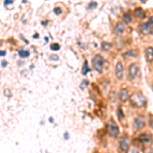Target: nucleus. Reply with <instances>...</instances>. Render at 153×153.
Masks as SVG:
<instances>
[{
  "mask_svg": "<svg viewBox=\"0 0 153 153\" xmlns=\"http://www.w3.org/2000/svg\"><path fill=\"white\" fill-rule=\"evenodd\" d=\"M149 126H150V128L153 130V120H150V123H149Z\"/></svg>",
  "mask_w": 153,
  "mask_h": 153,
  "instance_id": "25",
  "label": "nucleus"
},
{
  "mask_svg": "<svg viewBox=\"0 0 153 153\" xmlns=\"http://www.w3.org/2000/svg\"><path fill=\"white\" fill-rule=\"evenodd\" d=\"M138 74H139L138 65H136V63H132L129 68V79H130V81H134Z\"/></svg>",
  "mask_w": 153,
  "mask_h": 153,
  "instance_id": "6",
  "label": "nucleus"
},
{
  "mask_svg": "<svg viewBox=\"0 0 153 153\" xmlns=\"http://www.w3.org/2000/svg\"><path fill=\"white\" fill-rule=\"evenodd\" d=\"M139 30L141 32V34H144V35H151V34H153V16L148 19L147 23L140 25Z\"/></svg>",
  "mask_w": 153,
  "mask_h": 153,
  "instance_id": "2",
  "label": "nucleus"
},
{
  "mask_svg": "<svg viewBox=\"0 0 153 153\" xmlns=\"http://www.w3.org/2000/svg\"><path fill=\"white\" fill-rule=\"evenodd\" d=\"M145 57L148 62H152L153 61V48L152 47H147L145 50Z\"/></svg>",
  "mask_w": 153,
  "mask_h": 153,
  "instance_id": "9",
  "label": "nucleus"
},
{
  "mask_svg": "<svg viewBox=\"0 0 153 153\" xmlns=\"http://www.w3.org/2000/svg\"><path fill=\"white\" fill-rule=\"evenodd\" d=\"M130 103L135 108H143L146 105V98L141 92L133 93L130 96Z\"/></svg>",
  "mask_w": 153,
  "mask_h": 153,
  "instance_id": "1",
  "label": "nucleus"
},
{
  "mask_svg": "<svg viewBox=\"0 0 153 153\" xmlns=\"http://www.w3.org/2000/svg\"><path fill=\"white\" fill-rule=\"evenodd\" d=\"M107 128H108V135L112 138L117 137L118 135V133H120V129H118L117 125L115 124V122L112 120V118H110L109 122H108Z\"/></svg>",
  "mask_w": 153,
  "mask_h": 153,
  "instance_id": "5",
  "label": "nucleus"
},
{
  "mask_svg": "<svg viewBox=\"0 0 153 153\" xmlns=\"http://www.w3.org/2000/svg\"><path fill=\"white\" fill-rule=\"evenodd\" d=\"M124 21L126 22V23H130L131 21H132V18H131V14H130V12H127V13H125L124 14Z\"/></svg>",
  "mask_w": 153,
  "mask_h": 153,
  "instance_id": "18",
  "label": "nucleus"
},
{
  "mask_svg": "<svg viewBox=\"0 0 153 153\" xmlns=\"http://www.w3.org/2000/svg\"><path fill=\"white\" fill-rule=\"evenodd\" d=\"M143 127H144V117L142 115H139L134 120V128L137 131H140Z\"/></svg>",
  "mask_w": 153,
  "mask_h": 153,
  "instance_id": "8",
  "label": "nucleus"
},
{
  "mask_svg": "<svg viewBox=\"0 0 153 153\" xmlns=\"http://www.w3.org/2000/svg\"><path fill=\"white\" fill-rule=\"evenodd\" d=\"M50 59H51V60H58V57H57V56H56V55H51L50 56Z\"/></svg>",
  "mask_w": 153,
  "mask_h": 153,
  "instance_id": "22",
  "label": "nucleus"
},
{
  "mask_svg": "<svg viewBox=\"0 0 153 153\" xmlns=\"http://www.w3.org/2000/svg\"><path fill=\"white\" fill-rule=\"evenodd\" d=\"M118 98L122 102H126L128 99V89H122L118 93Z\"/></svg>",
  "mask_w": 153,
  "mask_h": 153,
  "instance_id": "11",
  "label": "nucleus"
},
{
  "mask_svg": "<svg viewBox=\"0 0 153 153\" xmlns=\"http://www.w3.org/2000/svg\"><path fill=\"white\" fill-rule=\"evenodd\" d=\"M101 48H102V50H104V51H108L110 48H111V44L107 43V42H103L102 45H101Z\"/></svg>",
  "mask_w": 153,
  "mask_h": 153,
  "instance_id": "16",
  "label": "nucleus"
},
{
  "mask_svg": "<svg viewBox=\"0 0 153 153\" xmlns=\"http://www.w3.org/2000/svg\"><path fill=\"white\" fill-rule=\"evenodd\" d=\"M138 140L143 142V143H147V144H149V143L152 142L151 136H149L148 134H141L139 137H138Z\"/></svg>",
  "mask_w": 153,
  "mask_h": 153,
  "instance_id": "10",
  "label": "nucleus"
},
{
  "mask_svg": "<svg viewBox=\"0 0 153 153\" xmlns=\"http://www.w3.org/2000/svg\"><path fill=\"white\" fill-rule=\"evenodd\" d=\"M12 2H13V1H11V0H6V1L4 2V5H8V4H12Z\"/></svg>",
  "mask_w": 153,
  "mask_h": 153,
  "instance_id": "23",
  "label": "nucleus"
},
{
  "mask_svg": "<svg viewBox=\"0 0 153 153\" xmlns=\"http://www.w3.org/2000/svg\"><path fill=\"white\" fill-rule=\"evenodd\" d=\"M135 16H136V18H138V19H144L145 18V12L143 11L142 8L138 7V8L135 9Z\"/></svg>",
  "mask_w": 153,
  "mask_h": 153,
  "instance_id": "13",
  "label": "nucleus"
},
{
  "mask_svg": "<svg viewBox=\"0 0 153 153\" xmlns=\"http://www.w3.org/2000/svg\"><path fill=\"white\" fill-rule=\"evenodd\" d=\"M5 51H1V56H4V55H5Z\"/></svg>",
  "mask_w": 153,
  "mask_h": 153,
  "instance_id": "26",
  "label": "nucleus"
},
{
  "mask_svg": "<svg viewBox=\"0 0 153 153\" xmlns=\"http://www.w3.org/2000/svg\"><path fill=\"white\" fill-rule=\"evenodd\" d=\"M132 153H139V152H138V150H132Z\"/></svg>",
  "mask_w": 153,
  "mask_h": 153,
  "instance_id": "27",
  "label": "nucleus"
},
{
  "mask_svg": "<svg viewBox=\"0 0 153 153\" xmlns=\"http://www.w3.org/2000/svg\"><path fill=\"white\" fill-rule=\"evenodd\" d=\"M115 76H117V80H123V78H124V66H123V63L120 62V61H118L117 63V65H115Z\"/></svg>",
  "mask_w": 153,
  "mask_h": 153,
  "instance_id": "7",
  "label": "nucleus"
},
{
  "mask_svg": "<svg viewBox=\"0 0 153 153\" xmlns=\"http://www.w3.org/2000/svg\"><path fill=\"white\" fill-rule=\"evenodd\" d=\"M1 65H2V66H3V68H5V66L7 65V62H6V61H5V60H2Z\"/></svg>",
  "mask_w": 153,
  "mask_h": 153,
  "instance_id": "24",
  "label": "nucleus"
},
{
  "mask_svg": "<svg viewBox=\"0 0 153 153\" xmlns=\"http://www.w3.org/2000/svg\"><path fill=\"white\" fill-rule=\"evenodd\" d=\"M124 31H125L124 24L120 23V22H118V23L115 24V26H114V33L115 34H122Z\"/></svg>",
  "mask_w": 153,
  "mask_h": 153,
  "instance_id": "12",
  "label": "nucleus"
},
{
  "mask_svg": "<svg viewBox=\"0 0 153 153\" xmlns=\"http://www.w3.org/2000/svg\"><path fill=\"white\" fill-rule=\"evenodd\" d=\"M89 71H90V70H89L88 62H87V60H85V61H84V66H83V70H82V75L86 76L89 73Z\"/></svg>",
  "mask_w": 153,
  "mask_h": 153,
  "instance_id": "15",
  "label": "nucleus"
},
{
  "mask_svg": "<svg viewBox=\"0 0 153 153\" xmlns=\"http://www.w3.org/2000/svg\"><path fill=\"white\" fill-rule=\"evenodd\" d=\"M54 12H55L56 14H60L61 13V9L59 8V7H55V8H54Z\"/></svg>",
  "mask_w": 153,
  "mask_h": 153,
  "instance_id": "20",
  "label": "nucleus"
},
{
  "mask_svg": "<svg viewBox=\"0 0 153 153\" xmlns=\"http://www.w3.org/2000/svg\"><path fill=\"white\" fill-rule=\"evenodd\" d=\"M117 117H118V120H122L123 118H124V112H123L122 108H120V107H117Z\"/></svg>",
  "mask_w": 153,
  "mask_h": 153,
  "instance_id": "17",
  "label": "nucleus"
},
{
  "mask_svg": "<svg viewBox=\"0 0 153 153\" xmlns=\"http://www.w3.org/2000/svg\"><path fill=\"white\" fill-rule=\"evenodd\" d=\"M129 140H128V136L124 135L120 137V143H118V150L120 153H127L129 151Z\"/></svg>",
  "mask_w": 153,
  "mask_h": 153,
  "instance_id": "4",
  "label": "nucleus"
},
{
  "mask_svg": "<svg viewBox=\"0 0 153 153\" xmlns=\"http://www.w3.org/2000/svg\"><path fill=\"white\" fill-rule=\"evenodd\" d=\"M50 48H51V50H53V51H58L59 49H60V46H59L58 43H53L50 45Z\"/></svg>",
  "mask_w": 153,
  "mask_h": 153,
  "instance_id": "19",
  "label": "nucleus"
},
{
  "mask_svg": "<svg viewBox=\"0 0 153 153\" xmlns=\"http://www.w3.org/2000/svg\"><path fill=\"white\" fill-rule=\"evenodd\" d=\"M96 5H97V4H96V3H94V2H91V3L89 4L88 8H89V9H91V8H92V7H96Z\"/></svg>",
  "mask_w": 153,
  "mask_h": 153,
  "instance_id": "21",
  "label": "nucleus"
},
{
  "mask_svg": "<svg viewBox=\"0 0 153 153\" xmlns=\"http://www.w3.org/2000/svg\"><path fill=\"white\" fill-rule=\"evenodd\" d=\"M92 65L98 73H102L103 65H104V59H103L102 55H100V54H96L92 59Z\"/></svg>",
  "mask_w": 153,
  "mask_h": 153,
  "instance_id": "3",
  "label": "nucleus"
},
{
  "mask_svg": "<svg viewBox=\"0 0 153 153\" xmlns=\"http://www.w3.org/2000/svg\"><path fill=\"white\" fill-rule=\"evenodd\" d=\"M19 55L21 56L22 58H26L28 57L30 55V52L28 50H26V49H19Z\"/></svg>",
  "mask_w": 153,
  "mask_h": 153,
  "instance_id": "14",
  "label": "nucleus"
}]
</instances>
